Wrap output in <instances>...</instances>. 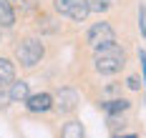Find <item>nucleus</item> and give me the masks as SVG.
<instances>
[{"label": "nucleus", "instance_id": "1", "mask_svg": "<svg viewBox=\"0 0 146 138\" xmlns=\"http://www.w3.org/2000/svg\"><path fill=\"white\" fill-rule=\"evenodd\" d=\"M93 63H96V70H98V73H103V76H113V73H118V70L126 65V53H123L116 43H108V45L96 48V58H93Z\"/></svg>", "mask_w": 146, "mask_h": 138}, {"label": "nucleus", "instance_id": "2", "mask_svg": "<svg viewBox=\"0 0 146 138\" xmlns=\"http://www.w3.org/2000/svg\"><path fill=\"white\" fill-rule=\"evenodd\" d=\"M43 55H45V48H43V43L38 38H25V40H20L15 45V58H18V63L23 68L38 65V63L43 60Z\"/></svg>", "mask_w": 146, "mask_h": 138}, {"label": "nucleus", "instance_id": "3", "mask_svg": "<svg viewBox=\"0 0 146 138\" xmlns=\"http://www.w3.org/2000/svg\"><path fill=\"white\" fill-rule=\"evenodd\" d=\"M86 43L91 48H101V45H108V43H116V33H113V28L108 23H96L86 33Z\"/></svg>", "mask_w": 146, "mask_h": 138}, {"label": "nucleus", "instance_id": "4", "mask_svg": "<svg viewBox=\"0 0 146 138\" xmlns=\"http://www.w3.org/2000/svg\"><path fill=\"white\" fill-rule=\"evenodd\" d=\"M25 106L30 113H45L53 108V98H50V93H33L25 98Z\"/></svg>", "mask_w": 146, "mask_h": 138}, {"label": "nucleus", "instance_id": "5", "mask_svg": "<svg viewBox=\"0 0 146 138\" xmlns=\"http://www.w3.org/2000/svg\"><path fill=\"white\" fill-rule=\"evenodd\" d=\"M76 103H78V95H76L73 91H68V88H66V91L58 93V103H53V106L58 108L60 113H71L73 108H76Z\"/></svg>", "mask_w": 146, "mask_h": 138}, {"label": "nucleus", "instance_id": "6", "mask_svg": "<svg viewBox=\"0 0 146 138\" xmlns=\"http://www.w3.org/2000/svg\"><path fill=\"white\" fill-rule=\"evenodd\" d=\"M15 23V10L10 0H0V28H13Z\"/></svg>", "mask_w": 146, "mask_h": 138}, {"label": "nucleus", "instance_id": "7", "mask_svg": "<svg viewBox=\"0 0 146 138\" xmlns=\"http://www.w3.org/2000/svg\"><path fill=\"white\" fill-rule=\"evenodd\" d=\"M13 80H15V65L8 58H0V88L10 85Z\"/></svg>", "mask_w": 146, "mask_h": 138}, {"label": "nucleus", "instance_id": "8", "mask_svg": "<svg viewBox=\"0 0 146 138\" xmlns=\"http://www.w3.org/2000/svg\"><path fill=\"white\" fill-rule=\"evenodd\" d=\"M8 95H10V101H25V98L30 95L28 83H25V80H13V83H10Z\"/></svg>", "mask_w": 146, "mask_h": 138}, {"label": "nucleus", "instance_id": "9", "mask_svg": "<svg viewBox=\"0 0 146 138\" xmlns=\"http://www.w3.org/2000/svg\"><path fill=\"white\" fill-rule=\"evenodd\" d=\"M60 138H86L81 121H68V123H63V128H60Z\"/></svg>", "mask_w": 146, "mask_h": 138}, {"label": "nucleus", "instance_id": "10", "mask_svg": "<svg viewBox=\"0 0 146 138\" xmlns=\"http://www.w3.org/2000/svg\"><path fill=\"white\" fill-rule=\"evenodd\" d=\"M129 108H131V103H129L126 98H113V101L103 103V110H106L108 116H118V113H126Z\"/></svg>", "mask_w": 146, "mask_h": 138}, {"label": "nucleus", "instance_id": "11", "mask_svg": "<svg viewBox=\"0 0 146 138\" xmlns=\"http://www.w3.org/2000/svg\"><path fill=\"white\" fill-rule=\"evenodd\" d=\"M78 3H83V0H56V10H58L60 15H71V10Z\"/></svg>", "mask_w": 146, "mask_h": 138}, {"label": "nucleus", "instance_id": "12", "mask_svg": "<svg viewBox=\"0 0 146 138\" xmlns=\"http://www.w3.org/2000/svg\"><path fill=\"white\" fill-rule=\"evenodd\" d=\"M86 5L91 13H103V10H108L111 0H86Z\"/></svg>", "mask_w": 146, "mask_h": 138}, {"label": "nucleus", "instance_id": "13", "mask_svg": "<svg viewBox=\"0 0 146 138\" xmlns=\"http://www.w3.org/2000/svg\"><path fill=\"white\" fill-rule=\"evenodd\" d=\"M88 13H91V10H88L86 0H83V3H78V5H76V8L71 10V18H73V20H86Z\"/></svg>", "mask_w": 146, "mask_h": 138}, {"label": "nucleus", "instance_id": "14", "mask_svg": "<svg viewBox=\"0 0 146 138\" xmlns=\"http://www.w3.org/2000/svg\"><path fill=\"white\" fill-rule=\"evenodd\" d=\"M139 25H141V33H144V38H146V5L139 8Z\"/></svg>", "mask_w": 146, "mask_h": 138}, {"label": "nucleus", "instance_id": "15", "mask_svg": "<svg viewBox=\"0 0 146 138\" xmlns=\"http://www.w3.org/2000/svg\"><path fill=\"white\" fill-rule=\"evenodd\" d=\"M8 101H10V95H8L5 91H0V108H5V106H8Z\"/></svg>", "mask_w": 146, "mask_h": 138}, {"label": "nucleus", "instance_id": "16", "mask_svg": "<svg viewBox=\"0 0 146 138\" xmlns=\"http://www.w3.org/2000/svg\"><path fill=\"white\" fill-rule=\"evenodd\" d=\"M129 88H133V91H139V88H141V83H139V78H129Z\"/></svg>", "mask_w": 146, "mask_h": 138}, {"label": "nucleus", "instance_id": "17", "mask_svg": "<svg viewBox=\"0 0 146 138\" xmlns=\"http://www.w3.org/2000/svg\"><path fill=\"white\" fill-rule=\"evenodd\" d=\"M113 138H139L136 133H129V136H113Z\"/></svg>", "mask_w": 146, "mask_h": 138}]
</instances>
